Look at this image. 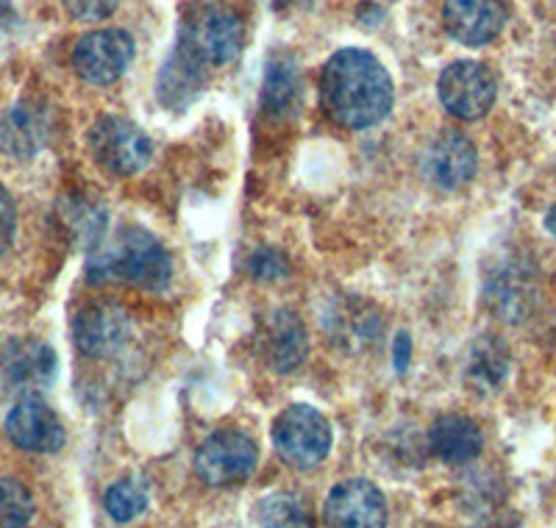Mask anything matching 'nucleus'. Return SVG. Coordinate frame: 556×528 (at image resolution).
I'll use <instances>...</instances> for the list:
<instances>
[{"mask_svg": "<svg viewBox=\"0 0 556 528\" xmlns=\"http://www.w3.org/2000/svg\"><path fill=\"white\" fill-rule=\"evenodd\" d=\"M320 103L342 128L379 126L395 103L390 70L365 48H342L323 64Z\"/></svg>", "mask_w": 556, "mask_h": 528, "instance_id": "1", "label": "nucleus"}, {"mask_svg": "<svg viewBox=\"0 0 556 528\" xmlns=\"http://www.w3.org/2000/svg\"><path fill=\"white\" fill-rule=\"evenodd\" d=\"M173 278V262L151 231L126 226L103 239L87 262L89 284H131L139 290L162 292Z\"/></svg>", "mask_w": 556, "mask_h": 528, "instance_id": "2", "label": "nucleus"}, {"mask_svg": "<svg viewBox=\"0 0 556 528\" xmlns=\"http://www.w3.org/2000/svg\"><path fill=\"white\" fill-rule=\"evenodd\" d=\"M181 48L206 67L235 62L245 48V23L228 3H192L181 20Z\"/></svg>", "mask_w": 556, "mask_h": 528, "instance_id": "3", "label": "nucleus"}, {"mask_svg": "<svg viewBox=\"0 0 556 528\" xmlns=\"http://www.w3.org/2000/svg\"><path fill=\"white\" fill-rule=\"evenodd\" d=\"M273 448L278 460L295 470H309L320 465L331 451V426L323 412L309 403H292L273 423Z\"/></svg>", "mask_w": 556, "mask_h": 528, "instance_id": "4", "label": "nucleus"}, {"mask_svg": "<svg viewBox=\"0 0 556 528\" xmlns=\"http://www.w3.org/2000/svg\"><path fill=\"white\" fill-rule=\"evenodd\" d=\"M89 151L103 171L112 176H137L153 156L148 134L121 114H103L89 128Z\"/></svg>", "mask_w": 556, "mask_h": 528, "instance_id": "5", "label": "nucleus"}, {"mask_svg": "<svg viewBox=\"0 0 556 528\" xmlns=\"http://www.w3.org/2000/svg\"><path fill=\"white\" fill-rule=\"evenodd\" d=\"M260 462V448L242 431H217L195 453V473L206 487H235L248 481Z\"/></svg>", "mask_w": 556, "mask_h": 528, "instance_id": "6", "label": "nucleus"}, {"mask_svg": "<svg viewBox=\"0 0 556 528\" xmlns=\"http://www.w3.org/2000/svg\"><path fill=\"white\" fill-rule=\"evenodd\" d=\"M437 92H440L443 106L448 109L454 117L479 120L495 106L498 81H495V73L486 67L484 62L459 59V62H451L448 67L440 73Z\"/></svg>", "mask_w": 556, "mask_h": 528, "instance_id": "7", "label": "nucleus"}, {"mask_svg": "<svg viewBox=\"0 0 556 528\" xmlns=\"http://www.w3.org/2000/svg\"><path fill=\"white\" fill-rule=\"evenodd\" d=\"M134 59V39L123 28H98L84 34L73 48V70L92 87H109L128 70Z\"/></svg>", "mask_w": 556, "mask_h": 528, "instance_id": "8", "label": "nucleus"}, {"mask_svg": "<svg viewBox=\"0 0 556 528\" xmlns=\"http://www.w3.org/2000/svg\"><path fill=\"white\" fill-rule=\"evenodd\" d=\"M76 348L89 359H106L131 340V317L117 301H92L78 309L73 320Z\"/></svg>", "mask_w": 556, "mask_h": 528, "instance_id": "9", "label": "nucleus"}, {"mask_svg": "<svg viewBox=\"0 0 556 528\" xmlns=\"http://www.w3.org/2000/svg\"><path fill=\"white\" fill-rule=\"evenodd\" d=\"M424 176L431 187L456 192L468 187L479 171V153L476 146L459 131H440L429 146H426L424 159H420Z\"/></svg>", "mask_w": 556, "mask_h": 528, "instance_id": "10", "label": "nucleus"}, {"mask_svg": "<svg viewBox=\"0 0 556 528\" xmlns=\"http://www.w3.org/2000/svg\"><path fill=\"white\" fill-rule=\"evenodd\" d=\"M484 301L495 317L504 323H520L531 315L538 301V281L531 267L518 259H506L495 267L484 284Z\"/></svg>", "mask_w": 556, "mask_h": 528, "instance_id": "11", "label": "nucleus"}, {"mask_svg": "<svg viewBox=\"0 0 556 528\" xmlns=\"http://www.w3.org/2000/svg\"><path fill=\"white\" fill-rule=\"evenodd\" d=\"M323 515L334 528H381L387 523V501L374 481L351 478L329 492Z\"/></svg>", "mask_w": 556, "mask_h": 528, "instance_id": "12", "label": "nucleus"}, {"mask_svg": "<svg viewBox=\"0 0 556 528\" xmlns=\"http://www.w3.org/2000/svg\"><path fill=\"white\" fill-rule=\"evenodd\" d=\"M7 435L20 451L56 453L64 445V426L56 412L39 398L28 395L9 412Z\"/></svg>", "mask_w": 556, "mask_h": 528, "instance_id": "13", "label": "nucleus"}, {"mask_svg": "<svg viewBox=\"0 0 556 528\" xmlns=\"http://www.w3.org/2000/svg\"><path fill=\"white\" fill-rule=\"evenodd\" d=\"M445 32L468 48L490 45L506 26L504 0H445Z\"/></svg>", "mask_w": 556, "mask_h": 528, "instance_id": "14", "label": "nucleus"}, {"mask_svg": "<svg viewBox=\"0 0 556 528\" xmlns=\"http://www.w3.org/2000/svg\"><path fill=\"white\" fill-rule=\"evenodd\" d=\"M262 348H265L267 365L276 373L298 370L309 356V334H306L304 320L287 309L273 312L265 323Z\"/></svg>", "mask_w": 556, "mask_h": 528, "instance_id": "15", "label": "nucleus"}, {"mask_svg": "<svg viewBox=\"0 0 556 528\" xmlns=\"http://www.w3.org/2000/svg\"><path fill=\"white\" fill-rule=\"evenodd\" d=\"M0 367L7 373L9 384L17 390H42L53 381L56 373V353L45 342L37 340H12L3 348Z\"/></svg>", "mask_w": 556, "mask_h": 528, "instance_id": "16", "label": "nucleus"}, {"mask_svg": "<svg viewBox=\"0 0 556 528\" xmlns=\"http://www.w3.org/2000/svg\"><path fill=\"white\" fill-rule=\"evenodd\" d=\"M203 87H206V64L198 62L195 56H190L178 45L176 53L165 62V67L159 70V103H165L173 112H181V109H187L201 98Z\"/></svg>", "mask_w": 556, "mask_h": 528, "instance_id": "17", "label": "nucleus"}, {"mask_svg": "<svg viewBox=\"0 0 556 528\" xmlns=\"http://www.w3.org/2000/svg\"><path fill=\"white\" fill-rule=\"evenodd\" d=\"M429 448L445 465H468L484 448V435L470 417L440 415L429 428Z\"/></svg>", "mask_w": 556, "mask_h": 528, "instance_id": "18", "label": "nucleus"}, {"mask_svg": "<svg viewBox=\"0 0 556 528\" xmlns=\"http://www.w3.org/2000/svg\"><path fill=\"white\" fill-rule=\"evenodd\" d=\"M509 367H513V356L504 340L484 334L473 342L465 362V387L476 395H495L509 378Z\"/></svg>", "mask_w": 556, "mask_h": 528, "instance_id": "19", "label": "nucleus"}, {"mask_svg": "<svg viewBox=\"0 0 556 528\" xmlns=\"http://www.w3.org/2000/svg\"><path fill=\"white\" fill-rule=\"evenodd\" d=\"M48 137H51L48 114L28 103L12 109L0 120V151L14 159H28L39 153L48 146Z\"/></svg>", "mask_w": 556, "mask_h": 528, "instance_id": "20", "label": "nucleus"}, {"mask_svg": "<svg viewBox=\"0 0 556 528\" xmlns=\"http://www.w3.org/2000/svg\"><path fill=\"white\" fill-rule=\"evenodd\" d=\"M59 223L73 246L81 251H96L106 239L109 209L98 198L70 196L67 201L59 203Z\"/></svg>", "mask_w": 556, "mask_h": 528, "instance_id": "21", "label": "nucleus"}, {"mask_svg": "<svg viewBox=\"0 0 556 528\" xmlns=\"http://www.w3.org/2000/svg\"><path fill=\"white\" fill-rule=\"evenodd\" d=\"M301 95V73L290 56L270 59L262 81V106L270 114H285L295 106Z\"/></svg>", "mask_w": 556, "mask_h": 528, "instance_id": "22", "label": "nucleus"}, {"mask_svg": "<svg viewBox=\"0 0 556 528\" xmlns=\"http://www.w3.org/2000/svg\"><path fill=\"white\" fill-rule=\"evenodd\" d=\"M148 501H151V490H148L146 478L139 476H126L114 481L103 495L106 515L117 523H131L134 517L142 515L148 510Z\"/></svg>", "mask_w": 556, "mask_h": 528, "instance_id": "23", "label": "nucleus"}, {"mask_svg": "<svg viewBox=\"0 0 556 528\" xmlns=\"http://www.w3.org/2000/svg\"><path fill=\"white\" fill-rule=\"evenodd\" d=\"M34 517V498L17 478H0V528L28 526Z\"/></svg>", "mask_w": 556, "mask_h": 528, "instance_id": "24", "label": "nucleus"}, {"mask_svg": "<svg viewBox=\"0 0 556 528\" xmlns=\"http://www.w3.org/2000/svg\"><path fill=\"white\" fill-rule=\"evenodd\" d=\"M256 520L265 526H306V506L290 492H278V495L262 498L256 506Z\"/></svg>", "mask_w": 556, "mask_h": 528, "instance_id": "25", "label": "nucleus"}, {"mask_svg": "<svg viewBox=\"0 0 556 528\" xmlns=\"http://www.w3.org/2000/svg\"><path fill=\"white\" fill-rule=\"evenodd\" d=\"M248 271H251L253 278H260V281H281L290 273V264H287L281 251H276L270 246H262L251 253Z\"/></svg>", "mask_w": 556, "mask_h": 528, "instance_id": "26", "label": "nucleus"}, {"mask_svg": "<svg viewBox=\"0 0 556 528\" xmlns=\"http://www.w3.org/2000/svg\"><path fill=\"white\" fill-rule=\"evenodd\" d=\"M62 3L70 17L81 20V23H101L121 7V0H62Z\"/></svg>", "mask_w": 556, "mask_h": 528, "instance_id": "27", "label": "nucleus"}, {"mask_svg": "<svg viewBox=\"0 0 556 528\" xmlns=\"http://www.w3.org/2000/svg\"><path fill=\"white\" fill-rule=\"evenodd\" d=\"M14 237V203L9 198V192L0 187V256L7 253V248L12 246Z\"/></svg>", "mask_w": 556, "mask_h": 528, "instance_id": "28", "label": "nucleus"}, {"mask_svg": "<svg viewBox=\"0 0 556 528\" xmlns=\"http://www.w3.org/2000/svg\"><path fill=\"white\" fill-rule=\"evenodd\" d=\"M404 348H409V334L401 331L399 340H395V367H399V373H404L406 365H409V351L404 353Z\"/></svg>", "mask_w": 556, "mask_h": 528, "instance_id": "29", "label": "nucleus"}, {"mask_svg": "<svg viewBox=\"0 0 556 528\" xmlns=\"http://www.w3.org/2000/svg\"><path fill=\"white\" fill-rule=\"evenodd\" d=\"M545 228H548L551 237H556V203L551 206V212L545 214Z\"/></svg>", "mask_w": 556, "mask_h": 528, "instance_id": "30", "label": "nucleus"}, {"mask_svg": "<svg viewBox=\"0 0 556 528\" xmlns=\"http://www.w3.org/2000/svg\"><path fill=\"white\" fill-rule=\"evenodd\" d=\"M9 12H12V0H0V20L7 17Z\"/></svg>", "mask_w": 556, "mask_h": 528, "instance_id": "31", "label": "nucleus"}]
</instances>
